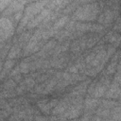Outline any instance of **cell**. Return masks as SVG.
<instances>
[{
    "mask_svg": "<svg viewBox=\"0 0 121 121\" xmlns=\"http://www.w3.org/2000/svg\"><path fill=\"white\" fill-rule=\"evenodd\" d=\"M67 22H68V17H67V16H63V17H61L60 20H58V21L54 24V26H52V29L58 31V29H60V27H62Z\"/></svg>",
    "mask_w": 121,
    "mask_h": 121,
    "instance_id": "cell-6",
    "label": "cell"
},
{
    "mask_svg": "<svg viewBox=\"0 0 121 121\" xmlns=\"http://www.w3.org/2000/svg\"><path fill=\"white\" fill-rule=\"evenodd\" d=\"M51 13V9H43L38 16H36L34 19H32L31 21H29L28 23V27H34L36 26H38L42 21H44L45 17H47L49 14Z\"/></svg>",
    "mask_w": 121,
    "mask_h": 121,
    "instance_id": "cell-4",
    "label": "cell"
},
{
    "mask_svg": "<svg viewBox=\"0 0 121 121\" xmlns=\"http://www.w3.org/2000/svg\"><path fill=\"white\" fill-rule=\"evenodd\" d=\"M98 13L97 4H88L83 7H80L77 9L75 13V18L83 21H91L96 18Z\"/></svg>",
    "mask_w": 121,
    "mask_h": 121,
    "instance_id": "cell-1",
    "label": "cell"
},
{
    "mask_svg": "<svg viewBox=\"0 0 121 121\" xmlns=\"http://www.w3.org/2000/svg\"><path fill=\"white\" fill-rule=\"evenodd\" d=\"M13 33V25L12 23L5 17L1 19V41L3 42L5 39L10 37Z\"/></svg>",
    "mask_w": 121,
    "mask_h": 121,
    "instance_id": "cell-3",
    "label": "cell"
},
{
    "mask_svg": "<svg viewBox=\"0 0 121 121\" xmlns=\"http://www.w3.org/2000/svg\"><path fill=\"white\" fill-rule=\"evenodd\" d=\"M113 69H114V63L112 62L109 67H108V70H107V73L108 74H111V73H112L113 72Z\"/></svg>",
    "mask_w": 121,
    "mask_h": 121,
    "instance_id": "cell-14",
    "label": "cell"
},
{
    "mask_svg": "<svg viewBox=\"0 0 121 121\" xmlns=\"http://www.w3.org/2000/svg\"><path fill=\"white\" fill-rule=\"evenodd\" d=\"M105 91H106V87L105 86H99L95 91V93H94V95L95 96H100V95H102L104 93H105Z\"/></svg>",
    "mask_w": 121,
    "mask_h": 121,
    "instance_id": "cell-9",
    "label": "cell"
},
{
    "mask_svg": "<svg viewBox=\"0 0 121 121\" xmlns=\"http://www.w3.org/2000/svg\"><path fill=\"white\" fill-rule=\"evenodd\" d=\"M13 61L12 60H8L6 63H5V65H4V68H3V73H2V76L4 77V74H5V72L6 71H8V70H9L11 67H12V65H13Z\"/></svg>",
    "mask_w": 121,
    "mask_h": 121,
    "instance_id": "cell-11",
    "label": "cell"
},
{
    "mask_svg": "<svg viewBox=\"0 0 121 121\" xmlns=\"http://www.w3.org/2000/svg\"><path fill=\"white\" fill-rule=\"evenodd\" d=\"M108 38H109L108 40H109L111 43H115V44H118V43H120V41H121V37H120L119 35H117V34H114V33L110 34Z\"/></svg>",
    "mask_w": 121,
    "mask_h": 121,
    "instance_id": "cell-8",
    "label": "cell"
},
{
    "mask_svg": "<svg viewBox=\"0 0 121 121\" xmlns=\"http://www.w3.org/2000/svg\"><path fill=\"white\" fill-rule=\"evenodd\" d=\"M65 103H61V104H59L56 108H55V110H54V113H60V112H63V110L65 109Z\"/></svg>",
    "mask_w": 121,
    "mask_h": 121,
    "instance_id": "cell-12",
    "label": "cell"
},
{
    "mask_svg": "<svg viewBox=\"0 0 121 121\" xmlns=\"http://www.w3.org/2000/svg\"><path fill=\"white\" fill-rule=\"evenodd\" d=\"M76 29L80 30V31H87V30H92L93 25L91 24H82V23H78L76 25Z\"/></svg>",
    "mask_w": 121,
    "mask_h": 121,
    "instance_id": "cell-7",
    "label": "cell"
},
{
    "mask_svg": "<svg viewBox=\"0 0 121 121\" xmlns=\"http://www.w3.org/2000/svg\"><path fill=\"white\" fill-rule=\"evenodd\" d=\"M20 52V49L18 47H12L11 50L9 51V58L11 59V58H14L18 55V53Z\"/></svg>",
    "mask_w": 121,
    "mask_h": 121,
    "instance_id": "cell-10",
    "label": "cell"
},
{
    "mask_svg": "<svg viewBox=\"0 0 121 121\" xmlns=\"http://www.w3.org/2000/svg\"><path fill=\"white\" fill-rule=\"evenodd\" d=\"M114 29H116V30H121V22H120V23H117V25L115 26Z\"/></svg>",
    "mask_w": 121,
    "mask_h": 121,
    "instance_id": "cell-15",
    "label": "cell"
},
{
    "mask_svg": "<svg viewBox=\"0 0 121 121\" xmlns=\"http://www.w3.org/2000/svg\"><path fill=\"white\" fill-rule=\"evenodd\" d=\"M112 18H113V11H112V10H107L104 14H102V15L100 16L99 22H103V23L109 25V24L112 22Z\"/></svg>",
    "mask_w": 121,
    "mask_h": 121,
    "instance_id": "cell-5",
    "label": "cell"
},
{
    "mask_svg": "<svg viewBox=\"0 0 121 121\" xmlns=\"http://www.w3.org/2000/svg\"><path fill=\"white\" fill-rule=\"evenodd\" d=\"M84 1H93V0H84Z\"/></svg>",
    "mask_w": 121,
    "mask_h": 121,
    "instance_id": "cell-16",
    "label": "cell"
},
{
    "mask_svg": "<svg viewBox=\"0 0 121 121\" xmlns=\"http://www.w3.org/2000/svg\"><path fill=\"white\" fill-rule=\"evenodd\" d=\"M9 1L10 0H1V9L2 10L6 8V6H8V4H9Z\"/></svg>",
    "mask_w": 121,
    "mask_h": 121,
    "instance_id": "cell-13",
    "label": "cell"
},
{
    "mask_svg": "<svg viewBox=\"0 0 121 121\" xmlns=\"http://www.w3.org/2000/svg\"><path fill=\"white\" fill-rule=\"evenodd\" d=\"M49 3V0H41L35 4H32L30 6H28L26 9V12H25V15H24V18L22 20V23H21V27L24 26L25 25H26L27 23H29V20L34 17L37 13H40L43 8L45 7L46 4Z\"/></svg>",
    "mask_w": 121,
    "mask_h": 121,
    "instance_id": "cell-2",
    "label": "cell"
}]
</instances>
